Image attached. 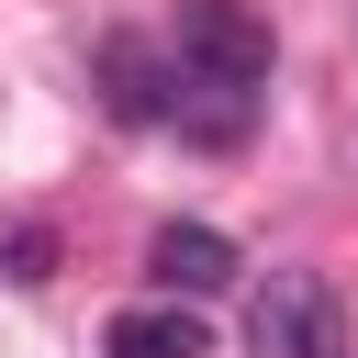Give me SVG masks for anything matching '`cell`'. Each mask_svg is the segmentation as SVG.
<instances>
[{"label":"cell","instance_id":"cell-3","mask_svg":"<svg viewBox=\"0 0 358 358\" xmlns=\"http://www.w3.org/2000/svg\"><path fill=\"white\" fill-rule=\"evenodd\" d=\"M90 90H101V112L112 123H168V45H145V34H101L90 45Z\"/></svg>","mask_w":358,"mask_h":358},{"label":"cell","instance_id":"cell-6","mask_svg":"<svg viewBox=\"0 0 358 358\" xmlns=\"http://www.w3.org/2000/svg\"><path fill=\"white\" fill-rule=\"evenodd\" d=\"M0 268L34 291V280H56V224H0Z\"/></svg>","mask_w":358,"mask_h":358},{"label":"cell","instance_id":"cell-1","mask_svg":"<svg viewBox=\"0 0 358 358\" xmlns=\"http://www.w3.org/2000/svg\"><path fill=\"white\" fill-rule=\"evenodd\" d=\"M268 67H280V45L246 0H179V22H168V123L190 145H246V123L268 101Z\"/></svg>","mask_w":358,"mask_h":358},{"label":"cell","instance_id":"cell-5","mask_svg":"<svg viewBox=\"0 0 358 358\" xmlns=\"http://www.w3.org/2000/svg\"><path fill=\"white\" fill-rule=\"evenodd\" d=\"M213 336H201V313H179V302H134V313H112L101 324V358H201Z\"/></svg>","mask_w":358,"mask_h":358},{"label":"cell","instance_id":"cell-4","mask_svg":"<svg viewBox=\"0 0 358 358\" xmlns=\"http://www.w3.org/2000/svg\"><path fill=\"white\" fill-rule=\"evenodd\" d=\"M145 280L179 302V291H224L235 280V235H213V224H157L145 235Z\"/></svg>","mask_w":358,"mask_h":358},{"label":"cell","instance_id":"cell-2","mask_svg":"<svg viewBox=\"0 0 358 358\" xmlns=\"http://www.w3.org/2000/svg\"><path fill=\"white\" fill-rule=\"evenodd\" d=\"M246 347L257 358H347V313L313 268H268L246 302Z\"/></svg>","mask_w":358,"mask_h":358}]
</instances>
